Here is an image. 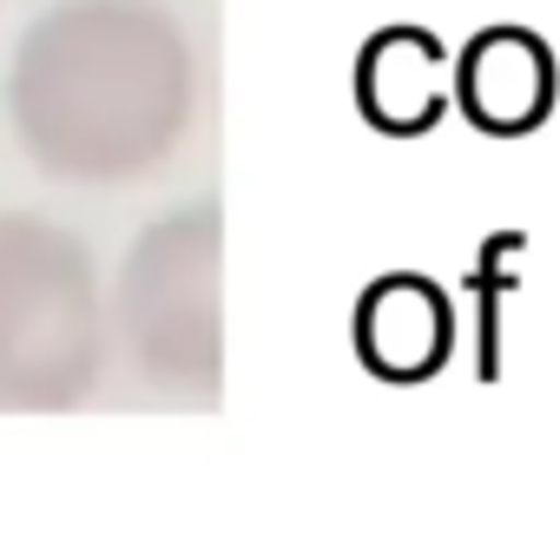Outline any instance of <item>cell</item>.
<instances>
[{
    "mask_svg": "<svg viewBox=\"0 0 560 560\" xmlns=\"http://www.w3.org/2000/svg\"><path fill=\"white\" fill-rule=\"evenodd\" d=\"M198 113V60L159 0H54L8 67L21 152L73 185L165 165Z\"/></svg>",
    "mask_w": 560,
    "mask_h": 560,
    "instance_id": "1",
    "label": "cell"
},
{
    "mask_svg": "<svg viewBox=\"0 0 560 560\" xmlns=\"http://www.w3.org/2000/svg\"><path fill=\"white\" fill-rule=\"evenodd\" d=\"M100 370L106 298L93 250L40 211H0V409H80Z\"/></svg>",
    "mask_w": 560,
    "mask_h": 560,
    "instance_id": "2",
    "label": "cell"
},
{
    "mask_svg": "<svg viewBox=\"0 0 560 560\" xmlns=\"http://www.w3.org/2000/svg\"><path fill=\"white\" fill-rule=\"evenodd\" d=\"M119 330L145 383L185 402L224 389V218L185 205L152 218L119 264Z\"/></svg>",
    "mask_w": 560,
    "mask_h": 560,
    "instance_id": "3",
    "label": "cell"
},
{
    "mask_svg": "<svg viewBox=\"0 0 560 560\" xmlns=\"http://www.w3.org/2000/svg\"><path fill=\"white\" fill-rule=\"evenodd\" d=\"M455 106L468 126H481L494 139H521V132L547 126V113L560 106L553 47L527 27H481L455 54Z\"/></svg>",
    "mask_w": 560,
    "mask_h": 560,
    "instance_id": "4",
    "label": "cell"
},
{
    "mask_svg": "<svg viewBox=\"0 0 560 560\" xmlns=\"http://www.w3.org/2000/svg\"><path fill=\"white\" fill-rule=\"evenodd\" d=\"M350 343L357 363L383 383H429L455 357V304L435 277L422 270H389L357 298L350 311Z\"/></svg>",
    "mask_w": 560,
    "mask_h": 560,
    "instance_id": "5",
    "label": "cell"
},
{
    "mask_svg": "<svg viewBox=\"0 0 560 560\" xmlns=\"http://www.w3.org/2000/svg\"><path fill=\"white\" fill-rule=\"evenodd\" d=\"M357 106L376 132L422 139L455 106V54L429 27H383L357 54Z\"/></svg>",
    "mask_w": 560,
    "mask_h": 560,
    "instance_id": "6",
    "label": "cell"
}]
</instances>
